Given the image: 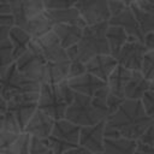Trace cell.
<instances>
[{
	"label": "cell",
	"instance_id": "9",
	"mask_svg": "<svg viewBox=\"0 0 154 154\" xmlns=\"http://www.w3.org/2000/svg\"><path fill=\"white\" fill-rule=\"evenodd\" d=\"M146 52L147 49L141 40L129 36V40L116 55V59L119 65L129 70H141Z\"/></svg>",
	"mask_w": 154,
	"mask_h": 154
},
{
	"label": "cell",
	"instance_id": "20",
	"mask_svg": "<svg viewBox=\"0 0 154 154\" xmlns=\"http://www.w3.org/2000/svg\"><path fill=\"white\" fill-rule=\"evenodd\" d=\"M134 70H129L122 65H117L116 69L113 70V72L109 75L108 79H107V84L109 87V90L113 95L119 96V97H124V91H125V87L132 75Z\"/></svg>",
	"mask_w": 154,
	"mask_h": 154
},
{
	"label": "cell",
	"instance_id": "43",
	"mask_svg": "<svg viewBox=\"0 0 154 154\" xmlns=\"http://www.w3.org/2000/svg\"><path fill=\"white\" fill-rule=\"evenodd\" d=\"M0 13H11V2H0Z\"/></svg>",
	"mask_w": 154,
	"mask_h": 154
},
{
	"label": "cell",
	"instance_id": "45",
	"mask_svg": "<svg viewBox=\"0 0 154 154\" xmlns=\"http://www.w3.org/2000/svg\"><path fill=\"white\" fill-rule=\"evenodd\" d=\"M119 1H122V2H124L125 5H128V6H130V5H132V4H135V1H136V0H119Z\"/></svg>",
	"mask_w": 154,
	"mask_h": 154
},
{
	"label": "cell",
	"instance_id": "6",
	"mask_svg": "<svg viewBox=\"0 0 154 154\" xmlns=\"http://www.w3.org/2000/svg\"><path fill=\"white\" fill-rule=\"evenodd\" d=\"M69 103L65 101L59 83L51 84V83H42L40 91H38V100H37V108L51 116L53 119H63L65 118V112Z\"/></svg>",
	"mask_w": 154,
	"mask_h": 154
},
{
	"label": "cell",
	"instance_id": "49",
	"mask_svg": "<svg viewBox=\"0 0 154 154\" xmlns=\"http://www.w3.org/2000/svg\"><path fill=\"white\" fill-rule=\"evenodd\" d=\"M5 67H0V78H1V75H2V71H4Z\"/></svg>",
	"mask_w": 154,
	"mask_h": 154
},
{
	"label": "cell",
	"instance_id": "26",
	"mask_svg": "<svg viewBox=\"0 0 154 154\" xmlns=\"http://www.w3.org/2000/svg\"><path fill=\"white\" fill-rule=\"evenodd\" d=\"M106 37H107V42H108V46H109V52L114 58L119 53L122 47L125 45V42L129 40L128 32L122 26L111 25V24L107 28Z\"/></svg>",
	"mask_w": 154,
	"mask_h": 154
},
{
	"label": "cell",
	"instance_id": "37",
	"mask_svg": "<svg viewBox=\"0 0 154 154\" xmlns=\"http://www.w3.org/2000/svg\"><path fill=\"white\" fill-rule=\"evenodd\" d=\"M126 6H128V5H125L124 2H122V1H119V0H109V2H108V7H109L111 17L118 14L119 12H122Z\"/></svg>",
	"mask_w": 154,
	"mask_h": 154
},
{
	"label": "cell",
	"instance_id": "21",
	"mask_svg": "<svg viewBox=\"0 0 154 154\" xmlns=\"http://www.w3.org/2000/svg\"><path fill=\"white\" fill-rule=\"evenodd\" d=\"M69 69H70V60L64 61H47L43 82L42 83H51L57 84L69 78Z\"/></svg>",
	"mask_w": 154,
	"mask_h": 154
},
{
	"label": "cell",
	"instance_id": "1",
	"mask_svg": "<svg viewBox=\"0 0 154 154\" xmlns=\"http://www.w3.org/2000/svg\"><path fill=\"white\" fill-rule=\"evenodd\" d=\"M152 123L154 122L147 116L141 100L124 99L117 111L107 117L105 137H125L137 141Z\"/></svg>",
	"mask_w": 154,
	"mask_h": 154
},
{
	"label": "cell",
	"instance_id": "7",
	"mask_svg": "<svg viewBox=\"0 0 154 154\" xmlns=\"http://www.w3.org/2000/svg\"><path fill=\"white\" fill-rule=\"evenodd\" d=\"M14 63H16L18 70L20 72H23L26 77L42 84L47 60L42 55V53L38 49L34 38L30 42L28 49L22 55H19L14 60Z\"/></svg>",
	"mask_w": 154,
	"mask_h": 154
},
{
	"label": "cell",
	"instance_id": "18",
	"mask_svg": "<svg viewBox=\"0 0 154 154\" xmlns=\"http://www.w3.org/2000/svg\"><path fill=\"white\" fill-rule=\"evenodd\" d=\"M83 25L78 24H70V23H58L53 25V31L60 40L64 48H69L76 45L83 32Z\"/></svg>",
	"mask_w": 154,
	"mask_h": 154
},
{
	"label": "cell",
	"instance_id": "50",
	"mask_svg": "<svg viewBox=\"0 0 154 154\" xmlns=\"http://www.w3.org/2000/svg\"><path fill=\"white\" fill-rule=\"evenodd\" d=\"M93 154H102V152H100V153H93Z\"/></svg>",
	"mask_w": 154,
	"mask_h": 154
},
{
	"label": "cell",
	"instance_id": "11",
	"mask_svg": "<svg viewBox=\"0 0 154 154\" xmlns=\"http://www.w3.org/2000/svg\"><path fill=\"white\" fill-rule=\"evenodd\" d=\"M38 49L41 51L42 55L47 61H64L70 60L67 57L66 48L61 45L60 40L55 35L53 30L46 32L45 35L34 38Z\"/></svg>",
	"mask_w": 154,
	"mask_h": 154
},
{
	"label": "cell",
	"instance_id": "16",
	"mask_svg": "<svg viewBox=\"0 0 154 154\" xmlns=\"http://www.w3.org/2000/svg\"><path fill=\"white\" fill-rule=\"evenodd\" d=\"M117 65L118 61L112 54H99L90 58L85 63L87 72L95 75L105 82H107L109 75L113 72Z\"/></svg>",
	"mask_w": 154,
	"mask_h": 154
},
{
	"label": "cell",
	"instance_id": "19",
	"mask_svg": "<svg viewBox=\"0 0 154 154\" xmlns=\"http://www.w3.org/2000/svg\"><path fill=\"white\" fill-rule=\"evenodd\" d=\"M149 87H150V81L144 77L141 70H134L125 87L124 97L131 100H141L143 94L147 90H149Z\"/></svg>",
	"mask_w": 154,
	"mask_h": 154
},
{
	"label": "cell",
	"instance_id": "40",
	"mask_svg": "<svg viewBox=\"0 0 154 154\" xmlns=\"http://www.w3.org/2000/svg\"><path fill=\"white\" fill-rule=\"evenodd\" d=\"M14 25V19L12 13H0V26H12Z\"/></svg>",
	"mask_w": 154,
	"mask_h": 154
},
{
	"label": "cell",
	"instance_id": "44",
	"mask_svg": "<svg viewBox=\"0 0 154 154\" xmlns=\"http://www.w3.org/2000/svg\"><path fill=\"white\" fill-rule=\"evenodd\" d=\"M6 109H7V101L0 94V114H5Z\"/></svg>",
	"mask_w": 154,
	"mask_h": 154
},
{
	"label": "cell",
	"instance_id": "28",
	"mask_svg": "<svg viewBox=\"0 0 154 154\" xmlns=\"http://www.w3.org/2000/svg\"><path fill=\"white\" fill-rule=\"evenodd\" d=\"M29 141L30 135L26 132H22L18 138L0 154H29Z\"/></svg>",
	"mask_w": 154,
	"mask_h": 154
},
{
	"label": "cell",
	"instance_id": "8",
	"mask_svg": "<svg viewBox=\"0 0 154 154\" xmlns=\"http://www.w3.org/2000/svg\"><path fill=\"white\" fill-rule=\"evenodd\" d=\"M38 93H25L18 94L7 100V112H10L18 122L19 128L24 131V128L31 116L37 109Z\"/></svg>",
	"mask_w": 154,
	"mask_h": 154
},
{
	"label": "cell",
	"instance_id": "23",
	"mask_svg": "<svg viewBox=\"0 0 154 154\" xmlns=\"http://www.w3.org/2000/svg\"><path fill=\"white\" fill-rule=\"evenodd\" d=\"M8 38L12 45L14 60L28 49L30 42L32 41V36L26 30H24L23 28L18 26V25H12L10 28Z\"/></svg>",
	"mask_w": 154,
	"mask_h": 154
},
{
	"label": "cell",
	"instance_id": "39",
	"mask_svg": "<svg viewBox=\"0 0 154 154\" xmlns=\"http://www.w3.org/2000/svg\"><path fill=\"white\" fill-rule=\"evenodd\" d=\"M143 45L147 51H153L154 49V31L147 32L143 35Z\"/></svg>",
	"mask_w": 154,
	"mask_h": 154
},
{
	"label": "cell",
	"instance_id": "5",
	"mask_svg": "<svg viewBox=\"0 0 154 154\" xmlns=\"http://www.w3.org/2000/svg\"><path fill=\"white\" fill-rule=\"evenodd\" d=\"M81 126L63 118L54 122L51 135L47 137L53 152L55 154H63L70 148L78 146Z\"/></svg>",
	"mask_w": 154,
	"mask_h": 154
},
{
	"label": "cell",
	"instance_id": "24",
	"mask_svg": "<svg viewBox=\"0 0 154 154\" xmlns=\"http://www.w3.org/2000/svg\"><path fill=\"white\" fill-rule=\"evenodd\" d=\"M48 17L53 22V24L58 23H70V24H78L85 26L87 23L82 18L79 11L76 6L67 7V8H59V10H46Z\"/></svg>",
	"mask_w": 154,
	"mask_h": 154
},
{
	"label": "cell",
	"instance_id": "32",
	"mask_svg": "<svg viewBox=\"0 0 154 154\" xmlns=\"http://www.w3.org/2000/svg\"><path fill=\"white\" fill-rule=\"evenodd\" d=\"M143 108L147 113V116L154 122V91L153 90H147L143 96L141 97Z\"/></svg>",
	"mask_w": 154,
	"mask_h": 154
},
{
	"label": "cell",
	"instance_id": "48",
	"mask_svg": "<svg viewBox=\"0 0 154 154\" xmlns=\"http://www.w3.org/2000/svg\"><path fill=\"white\" fill-rule=\"evenodd\" d=\"M0 2H5V4H8V2H11V0H0Z\"/></svg>",
	"mask_w": 154,
	"mask_h": 154
},
{
	"label": "cell",
	"instance_id": "22",
	"mask_svg": "<svg viewBox=\"0 0 154 154\" xmlns=\"http://www.w3.org/2000/svg\"><path fill=\"white\" fill-rule=\"evenodd\" d=\"M136 140L125 137L108 138L105 137L102 154H135L136 153Z\"/></svg>",
	"mask_w": 154,
	"mask_h": 154
},
{
	"label": "cell",
	"instance_id": "42",
	"mask_svg": "<svg viewBox=\"0 0 154 154\" xmlns=\"http://www.w3.org/2000/svg\"><path fill=\"white\" fill-rule=\"evenodd\" d=\"M11 26H0V42L8 40V32Z\"/></svg>",
	"mask_w": 154,
	"mask_h": 154
},
{
	"label": "cell",
	"instance_id": "47",
	"mask_svg": "<svg viewBox=\"0 0 154 154\" xmlns=\"http://www.w3.org/2000/svg\"><path fill=\"white\" fill-rule=\"evenodd\" d=\"M149 89L154 91V79H153V81H150V87H149Z\"/></svg>",
	"mask_w": 154,
	"mask_h": 154
},
{
	"label": "cell",
	"instance_id": "34",
	"mask_svg": "<svg viewBox=\"0 0 154 154\" xmlns=\"http://www.w3.org/2000/svg\"><path fill=\"white\" fill-rule=\"evenodd\" d=\"M77 0H43L46 10H59L75 6Z\"/></svg>",
	"mask_w": 154,
	"mask_h": 154
},
{
	"label": "cell",
	"instance_id": "4",
	"mask_svg": "<svg viewBox=\"0 0 154 154\" xmlns=\"http://www.w3.org/2000/svg\"><path fill=\"white\" fill-rule=\"evenodd\" d=\"M65 119L78 126H88L94 125L106 118L94 106L91 96L77 93L73 101L66 108Z\"/></svg>",
	"mask_w": 154,
	"mask_h": 154
},
{
	"label": "cell",
	"instance_id": "3",
	"mask_svg": "<svg viewBox=\"0 0 154 154\" xmlns=\"http://www.w3.org/2000/svg\"><path fill=\"white\" fill-rule=\"evenodd\" d=\"M41 84L20 72L13 61L4 69L0 78V94L7 101L18 94L38 93Z\"/></svg>",
	"mask_w": 154,
	"mask_h": 154
},
{
	"label": "cell",
	"instance_id": "41",
	"mask_svg": "<svg viewBox=\"0 0 154 154\" xmlns=\"http://www.w3.org/2000/svg\"><path fill=\"white\" fill-rule=\"evenodd\" d=\"M63 154H93V153H91L90 150H88L85 147L78 144V146H76V147H73V148L67 149V150L64 152Z\"/></svg>",
	"mask_w": 154,
	"mask_h": 154
},
{
	"label": "cell",
	"instance_id": "25",
	"mask_svg": "<svg viewBox=\"0 0 154 154\" xmlns=\"http://www.w3.org/2000/svg\"><path fill=\"white\" fill-rule=\"evenodd\" d=\"M53 22L51 20V18L48 17L46 10L43 12H41L40 14L35 16L34 18H31L30 20H28L25 23V25L23 26L24 30H26L32 38H37L42 35H45L46 32L51 31L53 29Z\"/></svg>",
	"mask_w": 154,
	"mask_h": 154
},
{
	"label": "cell",
	"instance_id": "17",
	"mask_svg": "<svg viewBox=\"0 0 154 154\" xmlns=\"http://www.w3.org/2000/svg\"><path fill=\"white\" fill-rule=\"evenodd\" d=\"M108 24L122 26L128 32L129 36L143 41V34H142L141 28L137 23V19L131 10V6H126L122 12H119L116 16H112L108 19Z\"/></svg>",
	"mask_w": 154,
	"mask_h": 154
},
{
	"label": "cell",
	"instance_id": "10",
	"mask_svg": "<svg viewBox=\"0 0 154 154\" xmlns=\"http://www.w3.org/2000/svg\"><path fill=\"white\" fill-rule=\"evenodd\" d=\"M109 0H77L76 7L87 24L106 22L111 18Z\"/></svg>",
	"mask_w": 154,
	"mask_h": 154
},
{
	"label": "cell",
	"instance_id": "38",
	"mask_svg": "<svg viewBox=\"0 0 154 154\" xmlns=\"http://www.w3.org/2000/svg\"><path fill=\"white\" fill-rule=\"evenodd\" d=\"M135 5L140 7L141 10L154 13V0H136Z\"/></svg>",
	"mask_w": 154,
	"mask_h": 154
},
{
	"label": "cell",
	"instance_id": "15",
	"mask_svg": "<svg viewBox=\"0 0 154 154\" xmlns=\"http://www.w3.org/2000/svg\"><path fill=\"white\" fill-rule=\"evenodd\" d=\"M66 81H67V84L76 93L88 95V96H93L99 89L107 85V82L102 81L101 78H99L95 75L89 73V72H85L81 76L67 78Z\"/></svg>",
	"mask_w": 154,
	"mask_h": 154
},
{
	"label": "cell",
	"instance_id": "2",
	"mask_svg": "<svg viewBox=\"0 0 154 154\" xmlns=\"http://www.w3.org/2000/svg\"><path fill=\"white\" fill-rule=\"evenodd\" d=\"M108 25H109L108 20H106L95 24H87L83 28L82 36L79 41L76 43V48H77L76 59L87 63L90 58L95 55L111 54L106 37V31Z\"/></svg>",
	"mask_w": 154,
	"mask_h": 154
},
{
	"label": "cell",
	"instance_id": "12",
	"mask_svg": "<svg viewBox=\"0 0 154 154\" xmlns=\"http://www.w3.org/2000/svg\"><path fill=\"white\" fill-rule=\"evenodd\" d=\"M45 10L43 0H11V13L14 19V25L20 28Z\"/></svg>",
	"mask_w": 154,
	"mask_h": 154
},
{
	"label": "cell",
	"instance_id": "36",
	"mask_svg": "<svg viewBox=\"0 0 154 154\" xmlns=\"http://www.w3.org/2000/svg\"><path fill=\"white\" fill-rule=\"evenodd\" d=\"M137 141L154 148V123H152V124L144 130V132L140 136V138H138Z\"/></svg>",
	"mask_w": 154,
	"mask_h": 154
},
{
	"label": "cell",
	"instance_id": "27",
	"mask_svg": "<svg viewBox=\"0 0 154 154\" xmlns=\"http://www.w3.org/2000/svg\"><path fill=\"white\" fill-rule=\"evenodd\" d=\"M131 10L137 19V23L141 28L142 34H147L150 31H154V13L153 12H148L144 10H141L140 7H137L135 4L130 5Z\"/></svg>",
	"mask_w": 154,
	"mask_h": 154
},
{
	"label": "cell",
	"instance_id": "14",
	"mask_svg": "<svg viewBox=\"0 0 154 154\" xmlns=\"http://www.w3.org/2000/svg\"><path fill=\"white\" fill-rule=\"evenodd\" d=\"M54 122L55 119H53L51 116H48L47 113L37 108L35 113L31 116V118L29 119V122L26 123L23 132H26L30 136L47 138L52 132Z\"/></svg>",
	"mask_w": 154,
	"mask_h": 154
},
{
	"label": "cell",
	"instance_id": "31",
	"mask_svg": "<svg viewBox=\"0 0 154 154\" xmlns=\"http://www.w3.org/2000/svg\"><path fill=\"white\" fill-rule=\"evenodd\" d=\"M141 72L149 81L154 79V49L146 52V54L143 57V63H142Z\"/></svg>",
	"mask_w": 154,
	"mask_h": 154
},
{
	"label": "cell",
	"instance_id": "51",
	"mask_svg": "<svg viewBox=\"0 0 154 154\" xmlns=\"http://www.w3.org/2000/svg\"><path fill=\"white\" fill-rule=\"evenodd\" d=\"M135 154H142V153H138V152H136V153H135Z\"/></svg>",
	"mask_w": 154,
	"mask_h": 154
},
{
	"label": "cell",
	"instance_id": "29",
	"mask_svg": "<svg viewBox=\"0 0 154 154\" xmlns=\"http://www.w3.org/2000/svg\"><path fill=\"white\" fill-rule=\"evenodd\" d=\"M29 154H55L47 138L30 136Z\"/></svg>",
	"mask_w": 154,
	"mask_h": 154
},
{
	"label": "cell",
	"instance_id": "35",
	"mask_svg": "<svg viewBox=\"0 0 154 154\" xmlns=\"http://www.w3.org/2000/svg\"><path fill=\"white\" fill-rule=\"evenodd\" d=\"M87 72V67H85V63L79 60V59H73L70 60V69H69V78L71 77H76V76H81L83 73Z\"/></svg>",
	"mask_w": 154,
	"mask_h": 154
},
{
	"label": "cell",
	"instance_id": "33",
	"mask_svg": "<svg viewBox=\"0 0 154 154\" xmlns=\"http://www.w3.org/2000/svg\"><path fill=\"white\" fill-rule=\"evenodd\" d=\"M22 132H12V131H8V130H5L2 129L0 131V153L2 150H5L6 148H8L17 138L18 136L20 135Z\"/></svg>",
	"mask_w": 154,
	"mask_h": 154
},
{
	"label": "cell",
	"instance_id": "13",
	"mask_svg": "<svg viewBox=\"0 0 154 154\" xmlns=\"http://www.w3.org/2000/svg\"><path fill=\"white\" fill-rule=\"evenodd\" d=\"M106 119L88 126H81L78 144L85 147L91 153H100L103 149Z\"/></svg>",
	"mask_w": 154,
	"mask_h": 154
},
{
	"label": "cell",
	"instance_id": "30",
	"mask_svg": "<svg viewBox=\"0 0 154 154\" xmlns=\"http://www.w3.org/2000/svg\"><path fill=\"white\" fill-rule=\"evenodd\" d=\"M14 61L13 49L10 38L0 42V67H7Z\"/></svg>",
	"mask_w": 154,
	"mask_h": 154
},
{
	"label": "cell",
	"instance_id": "46",
	"mask_svg": "<svg viewBox=\"0 0 154 154\" xmlns=\"http://www.w3.org/2000/svg\"><path fill=\"white\" fill-rule=\"evenodd\" d=\"M4 116H5V114H0V131H1L2 128H4Z\"/></svg>",
	"mask_w": 154,
	"mask_h": 154
}]
</instances>
